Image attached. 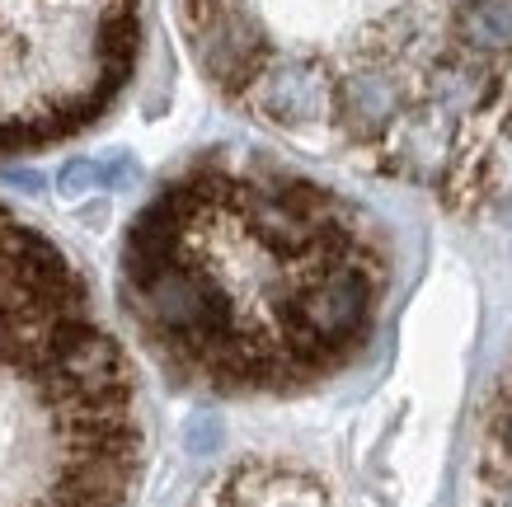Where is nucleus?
Instances as JSON below:
<instances>
[{
    "mask_svg": "<svg viewBox=\"0 0 512 507\" xmlns=\"http://www.w3.org/2000/svg\"><path fill=\"white\" fill-rule=\"evenodd\" d=\"M466 507H512V367L498 376L494 395L484 404Z\"/></svg>",
    "mask_w": 512,
    "mask_h": 507,
    "instance_id": "obj_5",
    "label": "nucleus"
},
{
    "mask_svg": "<svg viewBox=\"0 0 512 507\" xmlns=\"http://www.w3.org/2000/svg\"><path fill=\"white\" fill-rule=\"evenodd\" d=\"M146 0H0V155L94 127L137 71Z\"/></svg>",
    "mask_w": 512,
    "mask_h": 507,
    "instance_id": "obj_3",
    "label": "nucleus"
},
{
    "mask_svg": "<svg viewBox=\"0 0 512 507\" xmlns=\"http://www.w3.org/2000/svg\"><path fill=\"white\" fill-rule=\"evenodd\" d=\"M188 507H343L334 484L296 456H240L207 479Z\"/></svg>",
    "mask_w": 512,
    "mask_h": 507,
    "instance_id": "obj_4",
    "label": "nucleus"
},
{
    "mask_svg": "<svg viewBox=\"0 0 512 507\" xmlns=\"http://www.w3.org/2000/svg\"><path fill=\"white\" fill-rule=\"evenodd\" d=\"M146 409L90 277L0 207V507H132Z\"/></svg>",
    "mask_w": 512,
    "mask_h": 507,
    "instance_id": "obj_2",
    "label": "nucleus"
},
{
    "mask_svg": "<svg viewBox=\"0 0 512 507\" xmlns=\"http://www.w3.org/2000/svg\"><path fill=\"white\" fill-rule=\"evenodd\" d=\"M390 240L353 198L254 155H202L123 235L118 301L174 385L292 400L372 348Z\"/></svg>",
    "mask_w": 512,
    "mask_h": 507,
    "instance_id": "obj_1",
    "label": "nucleus"
}]
</instances>
